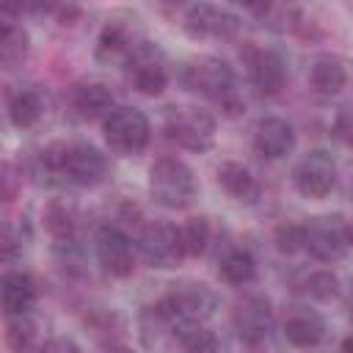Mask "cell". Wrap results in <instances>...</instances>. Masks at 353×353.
Returning <instances> with one entry per match:
<instances>
[{
  "label": "cell",
  "instance_id": "3",
  "mask_svg": "<svg viewBox=\"0 0 353 353\" xmlns=\"http://www.w3.org/2000/svg\"><path fill=\"white\" fill-rule=\"evenodd\" d=\"M353 245V229L342 215H317L303 223V251L317 262H339Z\"/></svg>",
  "mask_w": 353,
  "mask_h": 353
},
{
  "label": "cell",
  "instance_id": "18",
  "mask_svg": "<svg viewBox=\"0 0 353 353\" xmlns=\"http://www.w3.org/2000/svg\"><path fill=\"white\" fill-rule=\"evenodd\" d=\"M218 185L226 196H232L234 201H243V204H254L262 196V185L251 174V168H245L243 163H234V160H229L218 168Z\"/></svg>",
  "mask_w": 353,
  "mask_h": 353
},
{
  "label": "cell",
  "instance_id": "40",
  "mask_svg": "<svg viewBox=\"0 0 353 353\" xmlns=\"http://www.w3.org/2000/svg\"><path fill=\"white\" fill-rule=\"evenodd\" d=\"M347 306H350V317H353V298H350V303H347Z\"/></svg>",
  "mask_w": 353,
  "mask_h": 353
},
{
  "label": "cell",
  "instance_id": "14",
  "mask_svg": "<svg viewBox=\"0 0 353 353\" xmlns=\"http://www.w3.org/2000/svg\"><path fill=\"white\" fill-rule=\"evenodd\" d=\"M295 149V130L287 119L268 116L254 127V152L265 160H281Z\"/></svg>",
  "mask_w": 353,
  "mask_h": 353
},
{
  "label": "cell",
  "instance_id": "17",
  "mask_svg": "<svg viewBox=\"0 0 353 353\" xmlns=\"http://www.w3.org/2000/svg\"><path fill=\"white\" fill-rule=\"evenodd\" d=\"M179 323L163 309V303H152L141 312V339L146 347L152 350H168L174 347V336H176Z\"/></svg>",
  "mask_w": 353,
  "mask_h": 353
},
{
  "label": "cell",
  "instance_id": "31",
  "mask_svg": "<svg viewBox=\"0 0 353 353\" xmlns=\"http://www.w3.org/2000/svg\"><path fill=\"white\" fill-rule=\"evenodd\" d=\"M85 325L91 328V334L99 339V342H105V347L108 345H116L119 342V336H121V317L116 314V312H108V309H97V312H91L88 317H85Z\"/></svg>",
  "mask_w": 353,
  "mask_h": 353
},
{
  "label": "cell",
  "instance_id": "30",
  "mask_svg": "<svg viewBox=\"0 0 353 353\" xmlns=\"http://www.w3.org/2000/svg\"><path fill=\"white\" fill-rule=\"evenodd\" d=\"M301 290H303V295H309L314 301H334L339 295L342 284H339L336 273H331V270H312L303 276Z\"/></svg>",
  "mask_w": 353,
  "mask_h": 353
},
{
  "label": "cell",
  "instance_id": "37",
  "mask_svg": "<svg viewBox=\"0 0 353 353\" xmlns=\"http://www.w3.org/2000/svg\"><path fill=\"white\" fill-rule=\"evenodd\" d=\"M3 199L6 201L14 199V174H11V165L8 163L3 165Z\"/></svg>",
  "mask_w": 353,
  "mask_h": 353
},
{
  "label": "cell",
  "instance_id": "8",
  "mask_svg": "<svg viewBox=\"0 0 353 353\" xmlns=\"http://www.w3.org/2000/svg\"><path fill=\"white\" fill-rule=\"evenodd\" d=\"M292 185L306 199H325L336 185V163L328 152L312 149L292 168Z\"/></svg>",
  "mask_w": 353,
  "mask_h": 353
},
{
  "label": "cell",
  "instance_id": "22",
  "mask_svg": "<svg viewBox=\"0 0 353 353\" xmlns=\"http://www.w3.org/2000/svg\"><path fill=\"white\" fill-rule=\"evenodd\" d=\"M218 276L232 287H245L256 279V259L245 248H229L218 259Z\"/></svg>",
  "mask_w": 353,
  "mask_h": 353
},
{
  "label": "cell",
  "instance_id": "33",
  "mask_svg": "<svg viewBox=\"0 0 353 353\" xmlns=\"http://www.w3.org/2000/svg\"><path fill=\"white\" fill-rule=\"evenodd\" d=\"M28 240H30L28 223H25V221H22V223L8 221V223L3 226V259L11 262L17 254H22V248H25Z\"/></svg>",
  "mask_w": 353,
  "mask_h": 353
},
{
  "label": "cell",
  "instance_id": "27",
  "mask_svg": "<svg viewBox=\"0 0 353 353\" xmlns=\"http://www.w3.org/2000/svg\"><path fill=\"white\" fill-rule=\"evenodd\" d=\"M6 345H8L11 353H39L41 350V342H39V325H36V320H30L28 314L8 317Z\"/></svg>",
  "mask_w": 353,
  "mask_h": 353
},
{
  "label": "cell",
  "instance_id": "16",
  "mask_svg": "<svg viewBox=\"0 0 353 353\" xmlns=\"http://www.w3.org/2000/svg\"><path fill=\"white\" fill-rule=\"evenodd\" d=\"M248 72H251V83L265 97H276L287 83L284 58L273 50H251L248 52Z\"/></svg>",
  "mask_w": 353,
  "mask_h": 353
},
{
  "label": "cell",
  "instance_id": "12",
  "mask_svg": "<svg viewBox=\"0 0 353 353\" xmlns=\"http://www.w3.org/2000/svg\"><path fill=\"white\" fill-rule=\"evenodd\" d=\"M97 262L113 279H127L135 270V251L130 237L119 226H102L97 232Z\"/></svg>",
  "mask_w": 353,
  "mask_h": 353
},
{
  "label": "cell",
  "instance_id": "25",
  "mask_svg": "<svg viewBox=\"0 0 353 353\" xmlns=\"http://www.w3.org/2000/svg\"><path fill=\"white\" fill-rule=\"evenodd\" d=\"M44 229L55 237V240H72L74 229H77V210L72 201L66 199H52L44 207Z\"/></svg>",
  "mask_w": 353,
  "mask_h": 353
},
{
  "label": "cell",
  "instance_id": "34",
  "mask_svg": "<svg viewBox=\"0 0 353 353\" xmlns=\"http://www.w3.org/2000/svg\"><path fill=\"white\" fill-rule=\"evenodd\" d=\"M334 132H336V138H339L345 146L353 149V108H345V110L336 113V119H334Z\"/></svg>",
  "mask_w": 353,
  "mask_h": 353
},
{
  "label": "cell",
  "instance_id": "23",
  "mask_svg": "<svg viewBox=\"0 0 353 353\" xmlns=\"http://www.w3.org/2000/svg\"><path fill=\"white\" fill-rule=\"evenodd\" d=\"M41 116H44V97L36 88H22L8 99V119L14 127L19 130L36 127Z\"/></svg>",
  "mask_w": 353,
  "mask_h": 353
},
{
  "label": "cell",
  "instance_id": "5",
  "mask_svg": "<svg viewBox=\"0 0 353 353\" xmlns=\"http://www.w3.org/2000/svg\"><path fill=\"white\" fill-rule=\"evenodd\" d=\"M163 309L182 325V323H204L218 309V295L204 281H176L171 290L160 298Z\"/></svg>",
  "mask_w": 353,
  "mask_h": 353
},
{
  "label": "cell",
  "instance_id": "7",
  "mask_svg": "<svg viewBox=\"0 0 353 353\" xmlns=\"http://www.w3.org/2000/svg\"><path fill=\"white\" fill-rule=\"evenodd\" d=\"M127 74H130L132 88L143 97H160L168 88L165 55L152 41H143V44L132 47V52L127 55Z\"/></svg>",
  "mask_w": 353,
  "mask_h": 353
},
{
  "label": "cell",
  "instance_id": "1",
  "mask_svg": "<svg viewBox=\"0 0 353 353\" xmlns=\"http://www.w3.org/2000/svg\"><path fill=\"white\" fill-rule=\"evenodd\" d=\"M185 85L212 102H218L226 116H240L245 102L237 97L234 88V72L223 58L201 55L185 66Z\"/></svg>",
  "mask_w": 353,
  "mask_h": 353
},
{
  "label": "cell",
  "instance_id": "9",
  "mask_svg": "<svg viewBox=\"0 0 353 353\" xmlns=\"http://www.w3.org/2000/svg\"><path fill=\"white\" fill-rule=\"evenodd\" d=\"M138 245L152 268H176L185 259L179 243V226L168 221H152L149 226H143Z\"/></svg>",
  "mask_w": 353,
  "mask_h": 353
},
{
  "label": "cell",
  "instance_id": "32",
  "mask_svg": "<svg viewBox=\"0 0 353 353\" xmlns=\"http://www.w3.org/2000/svg\"><path fill=\"white\" fill-rule=\"evenodd\" d=\"M273 243L281 254H298L303 251V223H292V221H284L273 229Z\"/></svg>",
  "mask_w": 353,
  "mask_h": 353
},
{
  "label": "cell",
  "instance_id": "39",
  "mask_svg": "<svg viewBox=\"0 0 353 353\" xmlns=\"http://www.w3.org/2000/svg\"><path fill=\"white\" fill-rule=\"evenodd\" d=\"M339 353H353V334L342 339V345H339Z\"/></svg>",
  "mask_w": 353,
  "mask_h": 353
},
{
  "label": "cell",
  "instance_id": "15",
  "mask_svg": "<svg viewBox=\"0 0 353 353\" xmlns=\"http://www.w3.org/2000/svg\"><path fill=\"white\" fill-rule=\"evenodd\" d=\"M281 334L292 347L309 350L325 339V320L306 306H290L281 320Z\"/></svg>",
  "mask_w": 353,
  "mask_h": 353
},
{
  "label": "cell",
  "instance_id": "4",
  "mask_svg": "<svg viewBox=\"0 0 353 353\" xmlns=\"http://www.w3.org/2000/svg\"><path fill=\"white\" fill-rule=\"evenodd\" d=\"M165 135L188 152H207L215 143V119L204 108L176 105L165 113Z\"/></svg>",
  "mask_w": 353,
  "mask_h": 353
},
{
  "label": "cell",
  "instance_id": "21",
  "mask_svg": "<svg viewBox=\"0 0 353 353\" xmlns=\"http://www.w3.org/2000/svg\"><path fill=\"white\" fill-rule=\"evenodd\" d=\"M72 108L80 119H108L113 113V94L105 83H83L72 91Z\"/></svg>",
  "mask_w": 353,
  "mask_h": 353
},
{
  "label": "cell",
  "instance_id": "20",
  "mask_svg": "<svg viewBox=\"0 0 353 353\" xmlns=\"http://www.w3.org/2000/svg\"><path fill=\"white\" fill-rule=\"evenodd\" d=\"M347 80H350L347 63L342 58H336V55H323V58H317L312 63L309 83L320 97H336L339 91H345Z\"/></svg>",
  "mask_w": 353,
  "mask_h": 353
},
{
  "label": "cell",
  "instance_id": "6",
  "mask_svg": "<svg viewBox=\"0 0 353 353\" xmlns=\"http://www.w3.org/2000/svg\"><path fill=\"white\" fill-rule=\"evenodd\" d=\"M105 130V141L116 154H141L149 146L152 138V127L143 110L138 108H113V113L105 119L102 124Z\"/></svg>",
  "mask_w": 353,
  "mask_h": 353
},
{
  "label": "cell",
  "instance_id": "28",
  "mask_svg": "<svg viewBox=\"0 0 353 353\" xmlns=\"http://www.w3.org/2000/svg\"><path fill=\"white\" fill-rule=\"evenodd\" d=\"M30 52V39L25 33V28L14 25V22H6L3 30H0V61L3 66H17L28 58Z\"/></svg>",
  "mask_w": 353,
  "mask_h": 353
},
{
  "label": "cell",
  "instance_id": "10",
  "mask_svg": "<svg viewBox=\"0 0 353 353\" xmlns=\"http://www.w3.org/2000/svg\"><path fill=\"white\" fill-rule=\"evenodd\" d=\"M182 25L190 39H232L240 30V17L223 6L199 3L188 8Z\"/></svg>",
  "mask_w": 353,
  "mask_h": 353
},
{
  "label": "cell",
  "instance_id": "26",
  "mask_svg": "<svg viewBox=\"0 0 353 353\" xmlns=\"http://www.w3.org/2000/svg\"><path fill=\"white\" fill-rule=\"evenodd\" d=\"M176 353H218V336L204 323H182L174 336Z\"/></svg>",
  "mask_w": 353,
  "mask_h": 353
},
{
  "label": "cell",
  "instance_id": "13",
  "mask_svg": "<svg viewBox=\"0 0 353 353\" xmlns=\"http://www.w3.org/2000/svg\"><path fill=\"white\" fill-rule=\"evenodd\" d=\"M108 176V157L91 143H69L63 154V179L94 188Z\"/></svg>",
  "mask_w": 353,
  "mask_h": 353
},
{
  "label": "cell",
  "instance_id": "29",
  "mask_svg": "<svg viewBox=\"0 0 353 353\" xmlns=\"http://www.w3.org/2000/svg\"><path fill=\"white\" fill-rule=\"evenodd\" d=\"M179 243H182V254L185 259H193V256H201L210 245V221L204 215H196V218H188L182 226H179Z\"/></svg>",
  "mask_w": 353,
  "mask_h": 353
},
{
  "label": "cell",
  "instance_id": "35",
  "mask_svg": "<svg viewBox=\"0 0 353 353\" xmlns=\"http://www.w3.org/2000/svg\"><path fill=\"white\" fill-rule=\"evenodd\" d=\"M39 353H83V347L69 336H52V339H47L41 345Z\"/></svg>",
  "mask_w": 353,
  "mask_h": 353
},
{
  "label": "cell",
  "instance_id": "24",
  "mask_svg": "<svg viewBox=\"0 0 353 353\" xmlns=\"http://www.w3.org/2000/svg\"><path fill=\"white\" fill-rule=\"evenodd\" d=\"M132 41H130V28L121 25V22H108L102 30H99V39H97V58L99 61H119V58H127L132 52Z\"/></svg>",
  "mask_w": 353,
  "mask_h": 353
},
{
  "label": "cell",
  "instance_id": "36",
  "mask_svg": "<svg viewBox=\"0 0 353 353\" xmlns=\"http://www.w3.org/2000/svg\"><path fill=\"white\" fill-rule=\"evenodd\" d=\"M55 19H58V25H74L80 17H83V11H80V6H55Z\"/></svg>",
  "mask_w": 353,
  "mask_h": 353
},
{
  "label": "cell",
  "instance_id": "11",
  "mask_svg": "<svg viewBox=\"0 0 353 353\" xmlns=\"http://www.w3.org/2000/svg\"><path fill=\"white\" fill-rule=\"evenodd\" d=\"M232 325H234L240 342H245L248 347L265 342L268 334H270V328H273V309H270V301L262 298V295H245L243 301L234 303Z\"/></svg>",
  "mask_w": 353,
  "mask_h": 353
},
{
  "label": "cell",
  "instance_id": "19",
  "mask_svg": "<svg viewBox=\"0 0 353 353\" xmlns=\"http://www.w3.org/2000/svg\"><path fill=\"white\" fill-rule=\"evenodd\" d=\"M0 295H3V312L8 314V317H19V314H28L30 309H33V303H36V281L28 276V273H22V270H8L6 276H3V290H0Z\"/></svg>",
  "mask_w": 353,
  "mask_h": 353
},
{
  "label": "cell",
  "instance_id": "38",
  "mask_svg": "<svg viewBox=\"0 0 353 353\" xmlns=\"http://www.w3.org/2000/svg\"><path fill=\"white\" fill-rule=\"evenodd\" d=\"M105 353H135L132 347H127V345H121V342H116V345H108L105 347Z\"/></svg>",
  "mask_w": 353,
  "mask_h": 353
},
{
  "label": "cell",
  "instance_id": "2",
  "mask_svg": "<svg viewBox=\"0 0 353 353\" xmlns=\"http://www.w3.org/2000/svg\"><path fill=\"white\" fill-rule=\"evenodd\" d=\"M149 193L165 210H185L193 204L199 193L196 174L185 160L174 154H163L149 168Z\"/></svg>",
  "mask_w": 353,
  "mask_h": 353
}]
</instances>
